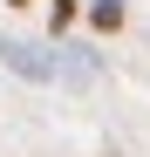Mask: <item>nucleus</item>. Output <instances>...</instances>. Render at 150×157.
Listing matches in <instances>:
<instances>
[{"label": "nucleus", "instance_id": "f03ea898", "mask_svg": "<svg viewBox=\"0 0 150 157\" xmlns=\"http://www.w3.org/2000/svg\"><path fill=\"white\" fill-rule=\"evenodd\" d=\"M123 21H130V0H89V28L96 34H123Z\"/></svg>", "mask_w": 150, "mask_h": 157}, {"label": "nucleus", "instance_id": "7ed1b4c3", "mask_svg": "<svg viewBox=\"0 0 150 157\" xmlns=\"http://www.w3.org/2000/svg\"><path fill=\"white\" fill-rule=\"evenodd\" d=\"M75 14H82V0H48V28H55V34L75 28Z\"/></svg>", "mask_w": 150, "mask_h": 157}, {"label": "nucleus", "instance_id": "20e7f679", "mask_svg": "<svg viewBox=\"0 0 150 157\" xmlns=\"http://www.w3.org/2000/svg\"><path fill=\"white\" fill-rule=\"evenodd\" d=\"M7 7H34V0H7Z\"/></svg>", "mask_w": 150, "mask_h": 157}, {"label": "nucleus", "instance_id": "f257e3e1", "mask_svg": "<svg viewBox=\"0 0 150 157\" xmlns=\"http://www.w3.org/2000/svg\"><path fill=\"white\" fill-rule=\"evenodd\" d=\"M0 62L14 75H28V82H55V55L48 48H28V41H0Z\"/></svg>", "mask_w": 150, "mask_h": 157}]
</instances>
